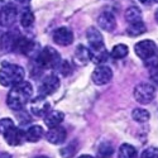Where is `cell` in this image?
<instances>
[{"mask_svg":"<svg viewBox=\"0 0 158 158\" xmlns=\"http://www.w3.org/2000/svg\"><path fill=\"white\" fill-rule=\"evenodd\" d=\"M134 51L135 55L146 62L157 57V46L151 39H144V41L138 42L134 47Z\"/></svg>","mask_w":158,"mask_h":158,"instance_id":"5","label":"cell"},{"mask_svg":"<svg viewBox=\"0 0 158 158\" xmlns=\"http://www.w3.org/2000/svg\"><path fill=\"white\" fill-rule=\"evenodd\" d=\"M154 2H157V3H158V0H154Z\"/></svg>","mask_w":158,"mask_h":158,"instance_id":"40","label":"cell"},{"mask_svg":"<svg viewBox=\"0 0 158 158\" xmlns=\"http://www.w3.org/2000/svg\"><path fill=\"white\" fill-rule=\"evenodd\" d=\"M133 95H134V99L139 104L147 105L156 96V87L151 84H147V82H140L134 87Z\"/></svg>","mask_w":158,"mask_h":158,"instance_id":"4","label":"cell"},{"mask_svg":"<svg viewBox=\"0 0 158 158\" xmlns=\"http://www.w3.org/2000/svg\"><path fill=\"white\" fill-rule=\"evenodd\" d=\"M32 94H33V87L27 81H22L14 86H11L6 98L8 106L14 111L22 110L25 106V104L31 100Z\"/></svg>","mask_w":158,"mask_h":158,"instance_id":"1","label":"cell"},{"mask_svg":"<svg viewBox=\"0 0 158 158\" xmlns=\"http://www.w3.org/2000/svg\"><path fill=\"white\" fill-rule=\"evenodd\" d=\"M0 158H11V156L9 153H6V152H2L0 153Z\"/></svg>","mask_w":158,"mask_h":158,"instance_id":"35","label":"cell"},{"mask_svg":"<svg viewBox=\"0 0 158 158\" xmlns=\"http://www.w3.org/2000/svg\"><path fill=\"white\" fill-rule=\"evenodd\" d=\"M75 60L78 64H86L89 61H91L90 49L82 44L77 46V48L75 51Z\"/></svg>","mask_w":158,"mask_h":158,"instance_id":"18","label":"cell"},{"mask_svg":"<svg viewBox=\"0 0 158 158\" xmlns=\"http://www.w3.org/2000/svg\"><path fill=\"white\" fill-rule=\"evenodd\" d=\"M128 52H129L128 46H125V44H116V46L113 47L110 55L115 60H122V58H124L128 55Z\"/></svg>","mask_w":158,"mask_h":158,"instance_id":"23","label":"cell"},{"mask_svg":"<svg viewBox=\"0 0 158 158\" xmlns=\"http://www.w3.org/2000/svg\"><path fill=\"white\" fill-rule=\"evenodd\" d=\"M60 87V78L56 75H47L39 84V95L48 96L55 94Z\"/></svg>","mask_w":158,"mask_h":158,"instance_id":"6","label":"cell"},{"mask_svg":"<svg viewBox=\"0 0 158 158\" xmlns=\"http://www.w3.org/2000/svg\"><path fill=\"white\" fill-rule=\"evenodd\" d=\"M78 158H94L93 156H90V154H84V156H80Z\"/></svg>","mask_w":158,"mask_h":158,"instance_id":"36","label":"cell"},{"mask_svg":"<svg viewBox=\"0 0 158 158\" xmlns=\"http://www.w3.org/2000/svg\"><path fill=\"white\" fill-rule=\"evenodd\" d=\"M98 24L99 27L106 32H111L116 27V19L115 15L110 11H104L98 18Z\"/></svg>","mask_w":158,"mask_h":158,"instance_id":"12","label":"cell"},{"mask_svg":"<svg viewBox=\"0 0 158 158\" xmlns=\"http://www.w3.org/2000/svg\"><path fill=\"white\" fill-rule=\"evenodd\" d=\"M58 67H61V73H62L63 76H69V75L72 72V67H71V64H70L67 61L61 62Z\"/></svg>","mask_w":158,"mask_h":158,"instance_id":"32","label":"cell"},{"mask_svg":"<svg viewBox=\"0 0 158 158\" xmlns=\"http://www.w3.org/2000/svg\"><path fill=\"white\" fill-rule=\"evenodd\" d=\"M139 2L142 4H144V5H152L154 3V0H139Z\"/></svg>","mask_w":158,"mask_h":158,"instance_id":"34","label":"cell"},{"mask_svg":"<svg viewBox=\"0 0 158 158\" xmlns=\"http://www.w3.org/2000/svg\"><path fill=\"white\" fill-rule=\"evenodd\" d=\"M44 124L48 127V128H55V127H58L61 125V123L63 122L64 119V114L62 111H58V110H53V111H48L44 116Z\"/></svg>","mask_w":158,"mask_h":158,"instance_id":"16","label":"cell"},{"mask_svg":"<svg viewBox=\"0 0 158 158\" xmlns=\"http://www.w3.org/2000/svg\"><path fill=\"white\" fill-rule=\"evenodd\" d=\"M76 151H77L76 144H75V143H71V144H69V146L66 147V148L61 149V154H62L64 158H71V157L76 153Z\"/></svg>","mask_w":158,"mask_h":158,"instance_id":"31","label":"cell"},{"mask_svg":"<svg viewBox=\"0 0 158 158\" xmlns=\"http://www.w3.org/2000/svg\"><path fill=\"white\" fill-rule=\"evenodd\" d=\"M90 53H91V61L96 64H104L108 61L109 55H108V51L105 48V46L100 48H91Z\"/></svg>","mask_w":158,"mask_h":158,"instance_id":"17","label":"cell"},{"mask_svg":"<svg viewBox=\"0 0 158 158\" xmlns=\"http://www.w3.org/2000/svg\"><path fill=\"white\" fill-rule=\"evenodd\" d=\"M13 49L20 52L23 55H31V52L34 49V42L25 37H19L15 39L14 48Z\"/></svg>","mask_w":158,"mask_h":158,"instance_id":"15","label":"cell"},{"mask_svg":"<svg viewBox=\"0 0 158 158\" xmlns=\"http://www.w3.org/2000/svg\"><path fill=\"white\" fill-rule=\"evenodd\" d=\"M4 138H5V140H6V143L9 144V146L15 147V146H20V144L24 142L25 133H24V130H22L20 128L14 125L4 134Z\"/></svg>","mask_w":158,"mask_h":158,"instance_id":"10","label":"cell"},{"mask_svg":"<svg viewBox=\"0 0 158 158\" xmlns=\"http://www.w3.org/2000/svg\"><path fill=\"white\" fill-rule=\"evenodd\" d=\"M140 158H158V148L157 147H148V148H146L142 152Z\"/></svg>","mask_w":158,"mask_h":158,"instance_id":"30","label":"cell"},{"mask_svg":"<svg viewBox=\"0 0 158 158\" xmlns=\"http://www.w3.org/2000/svg\"><path fill=\"white\" fill-rule=\"evenodd\" d=\"M53 42L58 46H70L73 42V34L67 27H61L53 33Z\"/></svg>","mask_w":158,"mask_h":158,"instance_id":"11","label":"cell"},{"mask_svg":"<svg viewBox=\"0 0 158 158\" xmlns=\"http://www.w3.org/2000/svg\"><path fill=\"white\" fill-rule=\"evenodd\" d=\"M114 153V149H113V146L110 143L105 142L102 143L101 146L99 147V151H98V158H110Z\"/></svg>","mask_w":158,"mask_h":158,"instance_id":"25","label":"cell"},{"mask_svg":"<svg viewBox=\"0 0 158 158\" xmlns=\"http://www.w3.org/2000/svg\"><path fill=\"white\" fill-rule=\"evenodd\" d=\"M15 39H17V38H14V37H13V34H10V33L4 34L3 38H2V47H3V49L9 51V49L14 48Z\"/></svg>","mask_w":158,"mask_h":158,"instance_id":"28","label":"cell"},{"mask_svg":"<svg viewBox=\"0 0 158 158\" xmlns=\"http://www.w3.org/2000/svg\"><path fill=\"white\" fill-rule=\"evenodd\" d=\"M146 32V24H144L142 20L140 22H135V23H130L129 27L127 28V33L130 37H137L140 35Z\"/></svg>","mask_w":158,"mask_h":158,"instance_id":"21","label":"cell"},{"mask_svg":"<svg viewBox=\"0 0 158 158\" xmlns=\"http://www.w3.org/2000/svg\"><path fill=\"white\" fill-rule=\"evenodd\" d=\"M18 111H19V114H18V119H19V122H20L22 124H25V123H28V122L31 120V118H29V114H28V113L23 111V109H22V110H18Z\"/></svg>","mask_w":158,"mask_h":158,"instance_id":"33","label":"cell"},{"mask_svg":"<svg viewBox=\"0 0 158 158\" xmlns=\"http://www.w3.org/2000/svg\"><path fill=\"white\" fill-rule=\"evenodd\" d=\"M86 37H87V42L91 46V48H100L104 47V38L102 34L99 32V29H96L95 27H90L86 32Z\"/></svg>","mask_w":158,"mask_h":158,"instance_id":"14","label":"cell"},{"mask_svg":"<svg viewBox=\"0 0 158 158\" xmlns=\"http://www.w3.org/2000/svg\"><path fill=\"white\" fill-rule=\"evenodd\" d=\"M44 134L43 128L41 125H32L25 131V139L29 142H38Z\"/></svg>","mask_w":158,"mask_h":158,"instance_id":"19","label":"cell"},{"mask_svg":"<svg viewBox=\"0 0 158 158\" xmlns=\"http://www.w3.org/2000/svg\"><path fill=\"white\" fill-rule=\"evenodd\" d=\"M34 22V14L29 10V9H25L22 13V17H20V24L23 25L24 28H28L33 24Z\"/></svg>","mask_w":158,"mask_h":158,"instance_id":"27","label":"cell"},{"mask_svg":"<svg viewBox=\"0 0 158 158\" xmlns=\"http://www.w3.org/2000/svg\"><path fill=\"white\" fill-rule=\"evenodd\" d=\"M66 135H67V133H66L64 128L58 125L55 128H49V130L46 133V139L52 144H61L64 142Z\"/></svg>","mask_w":158,"mask_h":158,"instance_id":"13","label":"cell"},{"mask_svg":"<svg viewBox=\"0 0 158 158\" xmlns=\"http://www.w3.org/2000/svg\"><path fill=\"white\" fill-rule=\"evenodd\" d=\"M131 118L135 120V122H139V123H144V122H148L149 118H151V114L148 110L146 109H135L131 111Z\"/></svg>","mask_w":158,"mask_h":158,"instance_id":"24","label":"cell"},{"mask_svg":"<svg viewBox=\"0 0 158 158\" xmlns=\"http://www.w3.org/2000/svg\"><path fill=\"white\" fill-rule=\"evenodd\" d=\"M154 17H156V22L158 23V10L156 11V15H154Z\"/></svg>","mask_w":158,"mask_h":158,"instance_id":"38","label":"cell"},{"mask_svg":"<svg viewBox=\"0 0 158 158\" xmlns=\"http://www.w3.org/2000/svg\"><path fill=\"white\" fill-rule=\"evenodd\" d=\"M93 81L95 85H105V84H108L111 78H113V71L110 67H108V66H105V64H99L98 67L94 70L93 72Z\"/></svg>","mask_w":158,"mask_h":158,"instance_id":"8","label":"cell"},{"mask_svg":"<svg viewBox=\"0 0 158 158\" xmlns=\"http://www.w3.org/2000/svg\"><path fill=\"white\" fill-rule=\"evenodd\" d=\"M37 158H48V157H43V156H41V157H37Z\"/></svg>","mask_w":158,"mask_h":158,"instance_id":"39","label":"cell"},{"mask_svg":"<svg viewBox=\"0 0 158 158\" xmlns=\"http://www.w3.org/2000/svg\"><path fill=\"white\" fill-rule=\"evenodd\" d=\"M125 20L129 24L135 23V22H140L142 20V11L139 10V8H137V6L128 8L125 11Z\"/></svg>","mask_w":158,"mask_h":158,"instance_id":"22","label":"cell"},{"mask_svg":"<svg viewBox=\"0 0 158 158\" xmlns=\"http://www.w3.org/2000/svg\"><path fill=\"white\" fill-rule=\"evenodd\" d=\"M147 63L149 67V76L152 78V81L158 85V61H157V58L149 60V61H147Z\"/></svg>","mask_w":158,"mask_h":158,"instance_id":"26","label":"cell"},{"mask_svg":"<svg viewBox=\"0 0 158 158\" xmlns=\"http://www.w3.org/2000/svg\"><path fill=\"white\" fill-rule=\"evenodd\" d=\"M37 62L42 69L52 70V69H56L60 66L61 57H60V53L55 48L44 47L41 52H39V55L37 57Z\"/></svg>","mask_w":158,"mask_h":158,"instance_id":"3","label":"cell"},{"mask_svg":"<svg viewBox=\"0 0 158 158\" xmlns=\"http://www.w3.org/2000/svg\"><path fill=\"white\" fill-rule=\"evenodd\" d=\"M18 3H22V4H25V3H29L31 0H17Z\"/></svg>","mask_w":158,"mask_h":158,"instance_id":"37","label":"cell"},{"mask_svg":"<svg viewBox=\"0 0 158 158\" xmlns=\"http://www.w3.org/2000/svg\"><path fill=\"white\" fill-rule=\"evenodd\" d=\"M118 157L119 158H137V149L131 144L124 143L120 146L118 151Z\"/></svg>","mask_w":158,"mask_h":158,"instance_id":"20","label":"cell"},{"mask_svg":"<svg viewBox=\"0 0 158 158\" xmlns=\"http://www.w3.org/2000/svg\"><path fill=\"white\" fill-rule=\"evenodd\" d=\"M17 14H18L17 8L11 4H6L0 10V25L2 27H10V25H13L17 19Z\"/></svg>","mask_w":158,"mask_h":158,"instance_id":"9","label":"cell"},{"mask_svg":"<svg viewBox=\"0 0 158 158\" xmlns=\"http://www.w3.org/2000/svg\"><path fill=\"white\" fill-rule=\"evenodd\" d=\"M51 109V105L46 96L38 95L37 98H33L31 101V113L34 116H44Z\"/></svg>","mask_w":158,"mask_h":158,"instance_id":"7","label":"cell"},{"mask_svg":"<svg viewBox=\"0 0 158 158\" xmlns=\"http://www.w3.org/2000/svg\"><path fill=\"white\" fill-rule=\"evenodd\" d=\"M25 71L22 66L14 63H4L0 69V85L11 87L24 81Z\"/></svg>","mask_w":158,"mask_h":158,"instance_id":"2","label":"cell"},{"mask_svg":"<svg viewBox=\"0 0 158 158\" xmlns=\"http://www.w3.org/2000/svg\"><path fill=\"white\" fill-rule=\"evenodd\" d=\"M14 127V122L9 118H4V119H0V134H5L9 129H11Z\"/></svg>","mask_w":158,"mask_h":158,"instance_id":"29","label":"cell"}]
</instances>
